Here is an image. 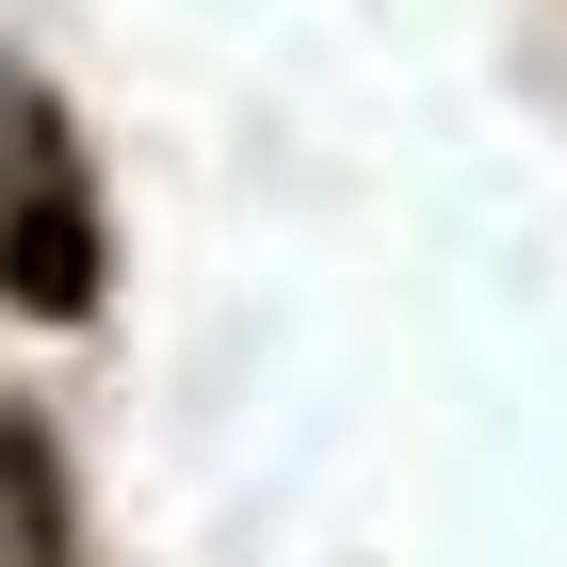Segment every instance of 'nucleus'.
Here are the masks:
<instances>
[{
	"mask_svg": "<svg viewBox=\"0 0 567 567\" xmlns=\"http://www.w3.org/2000/svg\"><path fill=\"white\" fill-rule=\"evenodd\" d=\"M0 519H17L33 567H82V535H65V454H49L33 405H0Z\"/></svg>",
	"mask_w": 567,
	"mask_h": 567,
	"instance_id": "f03ea898",
	"label": "nucleus"
},
{
	"mask_svg": "<svg viewBox=\"0 0 567 567\" xmlns=\"http://www.w3.org/2000/svg\"><path fill=\"white\" fill-rule=\"evenodd\" d=\"M0 146H17V178H0V292L33 324H82L97 308V178H82L49 97H0Z\"/></svg>",
	"mask_w": 567,
	"mask_h": 567,
	"instance_id": "f257e3e1",
	"label": "nucleus"
}]
</instances>
